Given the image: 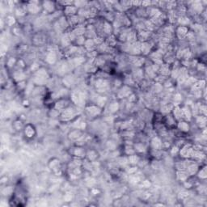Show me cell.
<instances>
[{
  "label": "cell",
  "mask_w": 207,
  "mask_h": 207,
  "mask_svg": "<svg viewBox=\"0 0 207 207\" xmlns=\"http://www.w3.org/2000/svg\"><path fill=\"white\" fill-rule=\"evenodd\" d=\"M42 8L45 11V12L52 13V14L56 9V4L54 2H51V1H44V2H42Z\"/></svg>",
  "instance_id": "1"
},
{
  "label": "cell",
  "mask_w": 207,
  "mask_h": 207,
  "mask_svg": "<svg viewBox=\"0 0 207 207\" xmlns=\"http://www.w3.org/2000/svg\"><path fill=\"white\" fill-rule=\"evenodd\" d=\"M27 10L29 13L35 15L40 12L41 7L39 6L38 2H29V4L27 5Z\"/></svg>",
  "instance_id": "2"
},
{
  "label": "cell",
  "mask_w": 207,
  "mask_h": 207,
  "mask_svg": "<svg viewBox=\"0 0 207 207\" xmlns=\"http://www.w3.org/2000/svg\"><path fill=\"white\" fill-rule=\"evenodd\" d=\"M78 8L74 6V4L72 5H69L64 7V14L67 16V17H70V16H75L78 14Z\"/></svg>",
  "instance_id": "3"
},
{
  "label": "cell",
  "mask_w": 207,
  "mask_h": 207,
  "mask_svg": "<svg viewBox=\"0 0 207 207\" xmlns=\"http://www.w3.org/2000/svg\"><path fill=\"white\" fill-rule=\"evenodd\" d=\"M60 161L57 159H51L49 163V167L50 168L51 170H53L54 172H57L58 170H60Z\"/></svg>",
  "instance_id": "4"
},
{
  "label": "cell",
  "mask_w": 207,
  "mask_h": 207,
  "mask_svg": "<svg viewBox=\"0 0 207 207\" xmlns=\"http://www.w3.org/2000/svg\"><path fill=\"white\" fill-rule=\"evenodd\" d=\"M36 134V130L34 127L31 125H26L25 128H24V134L27 138H32Z\"/></svg>",
  "instance_id": "5"
},
{
  "label": "cell",
  "mask_w": 207,
  "mask_h": 207,
  "mask_svg": "<svg viewBox=\"0 0 207 207\" xmlns=\"http://www.w3.org/2000/svg\"><path fill=\"white\" fill-rule=\"evenodd\" d=\"M162 141L159 138H154L153 140L151 141V147L153 150H159L162 148Z\"/></svg>",
  "instance_id": "6"
},
{
  "label": "cell",
  "mask_w": 207,
  "mask_h": 207,
  "mask_svg": "<svg viewBox=\"0 0 207 207\" xmlns=\"http://www.w3.org/2000/svg\"><path fill=\"white\" fill-rule=\"evenodd\" d=\"M87 112H88V114H89L90 116H91V115L96 116V115L100 113L101 110H100V107H98V106H94V105H92V106H90V107H87Z\"/></svg>",
  "instance_id": "7"
},
{
  "label": "cell",
  "mask_w": 207,
  "mask_h": 207,
  "mask_svg": "<svg viewBox=\"0 0 207 207\" xmlns=\"http://www.w3.org/2000/svg\"><path fill=\"white\" fill-rule=\"evenodd\" d=\"M188 32V29L186 26L180 25L176 29V34L180 37H184Z\"/></svg>",
  "instance_id": "8"
},
{
  "label": "cell",
  "mask_w": 207,
  "mask_h": 207,
  "mask_svg": "<svg viewBox=\"0 0 207 207\" xmlns=\"http://www.w3.org/2000/svg\"><path fill=\"white\" fill-rule=\"evenodd\" d=\"M81 136H82V133L80 132L79 129H75L74 130L70 131V134H69V138H70V140L77 141Z\"/></svg>",
  "instance_id": "9"
},
{
  "label": "cell",
  "mask_w": 207,
  "mask_h": 207,
  "mask_svg": "<svg viewBox=\"0 0 207 207\" xmlns=\"http://www.w3.org/2000/svg\"><path fill=\"white\" fill-rule=\"evenodd\" d=\"M113 30V26L108 21H105L103 23V32L106 34H111Z\"/></svg>",
  "instance_id": "10"
},
{
  "label": "cell",
  "mask_w": 207,
  "mask_h": 207,
  "mask_svg": "<svg viewBox=\"0 0 207 207\" xmlns=\"http://www.w3.org/2000/svg\"><path fill=\"white\" fill-rule=\"evenodd\" d=\"M117 95L120 98H124L125 96H128L129 95H130V88H129L127 87H121V89L119 91Z\"/></svg>",
  "instance_id": "11"
},
{
  "label": "cell",
  "mask_w": 207,
  "mask_h": 207,
  "mask_svg": "<svg viewBox=\"0 0 207 207\" xmlns=\"http://www.w3.org/2000/svg\"><path fill=\"white\" fill-rule=\"evenodd\" d=\"M73 155L74 156L78 157V158H81V157H83V156H85L86 153H85V151H84V150H83V148H81V147H76V148H74Z\"/></svg>",
  "instance_id": "12"
},
{
  "label": "cell",
  "mask_w": 207,
  "mask_h": 207,
  "mask_svg": "<svg viewBox=\"0 0 207 207\" xmlns=\"http://www.w3.org/2000/svg\"><path fill=\"white\" fill-rule=\"evenodd\" d=\"M128 161H129V163H130L132 165H136L138 163H139L140 159H139V157L138 155H132L129 156Z\"/></svg>",
  "instance_id": "13"
},
{
  "label": "cell",
  "mask_w": 207,
  "mask_h": 207,
  "mask_svg": "<svg viewBox=\"0 0 207 207\" xmlns=\"http://www.w3.org/2000/svg\"><path fill=\"white\" fill-rule=\"evenodd\" d=\"M95 45H96V43H95V42H94V40H92V39H87L86 41H85V42H84V45H83V46L85 47V48L87 49H93L94 47H95Z\"/></svg>",
  "instance_id": "14"
},
{
  "label": "cell",
  "mask_w": 207,
  "mask_h": 207,
  "mask_svg": "<svg viewBox=\"0 0 207 207\" xmlns=\"http://www.w3.org/2000/svg\"><path fill=\"white\" fill-rule=\"evenodd\" d=\"M86 155L87 156V159L89 161H95L97 157H98V154L96 153L95 150H89L87 153L86 154Z\"/></svg>",
  "instance_id": "15"
},
{
  "label": "cell",
  "mask_w": 207,
  "mask_h": 207,
  "mask_svg": "<svg viewBox=\"0 0 207 207\" xmlns=\"http://www.w3.org/2000/svg\"><path fill=\"white\" fill-rule=\"evenodd\" d=\"M178 127L179 129L181 131H183V132H188V131L189 130V129H190L188 123L185 122V121H180V122L179 123Z\"/></svg>",
  "instance_id": "16"
},
{
  "label": "cell",
  "mask_w": 207,
  "mask_h": 207,
  "mask_svg": "<svg viewBox=\"0 0 207 207\" xmlns=\"http://www.w3.org/2000/svg\"><path fill=\"white\" fill-rule=\"evenodd\" d=\"M134 150L135 152H144L145 151V147L143 143H137L134 144Z\"/></svg>",
  "instance_id": "17"
},
{
  "label": "cell",
  "mask_w": 207,
  "mask_h": 207,
  "mask_svg": "<svg viewBox=\"0 0 207 207\" xmlns=\"http://www.w3.org/2000/svg\"><path fill=\"white\" fill-rule=\"evenodd\" d=\"M47 61H48L49 63H54V62L56 61V54L54 52H51L47 55Z\"/></svg>",
  "instance_id": "18"
},
{
  "label": "cell",
  "mask_w": 207,
  "mask_h": 207,
  "mask_svg": "<svg viewBox=\"0 0 207 207\" xmlns=\"http://www.w3.org/2000/svg\"><path fill=\"white\" fill-rule=\"evenodd\" d=\"M119 108V105L117 102H112L109 106V111L111 112H114L117 111V109Z\"/></svg>",
  "instance_id": "19"
},
{
  "label": "cell",
  "mask_w": 207,
  "mask_h": 207,
  "mask_svg": "<svg viewBox=\"0 0 207 207\" xmlns=\"http://www.w3.org/2000/svg\"><path fill=\"white\" fill-rule=\"evenodd\" d=\"M15 63H16V59L14 57H11V58H9V60L7 61V65L9 67H12Z\"/></svg>",
  "instance_id": "20"
}]
</instances>
